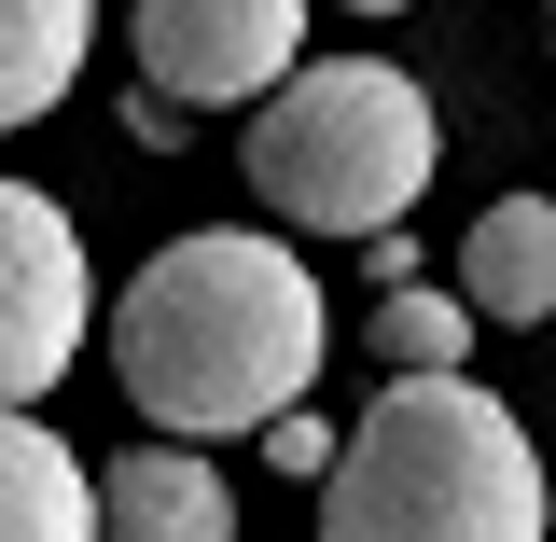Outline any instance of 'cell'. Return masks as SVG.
Returning a JSON list of instances; mask_svg holds the SVG:
<instances>
[{
    "mask_svg": "<svg viewBox=\"0 0 556 542\" xmlns=\"http://www.w3.org/2000/svg\"><path fill=\"white\" fill-rule=\"evenodd\" d=\"M0 542H98V474L28 404H0Z\"/></svg>",
    "mask_w": 556,
    "mask_h": 542,
    "instance_id": "ba28073f",
    "label": "cell"
},
{
    "mask_svg": "<svg viewBox=\"0 0 556 542\" xmlns=\"http://www.w3.org/2000/svg\"><path fill=\"white\" fill-rule=\"evenodd\" d=\"M98 335V278H84V237L42 181H0V404H42Z\"/></svg>",
    "mask_w": 556,
    "mask_h": 542,
    "instance_id": "277c9868",
    "label": "cell"
},
{
    "mask_svg": "<svg viewBox=\"0 0 556 542\" xmlns=\"http://www.w3.org/2000/svg\"><path fill=\"white\" fill-rule=\"evenodd\" d=\"M431 153H445V126L404 70L320 56V70H278V98L251 112V196L306 237H376L417 209Z\"/></svg>",
    "mask_w": 556,
    "mask_h": 542,
    "instance_id": "3957f363",
    "label": "cell"
},
{
    "mask_svg": "<svg viewBox=\"0 0 556 542\" xmlns=\"http://www.w3.org/2000/svg\"><path fill=\"white\" fill-rule=\"evenodd\" d=\"M98 542H237V487L181 431H153V445H126L98 474Z\"/></svg>",
    "mask_w": 556,
    "mask_h": 542,
    "instance_id": "8992f818",
    "label": "cell"
},
{
    "mask_svg": "<svg viewBox=\"0 0 556 542\" xmlns=\"http://www.w3.org/2000/svg\"><path fill=\"white\" fill-rule=\"evenodd\" d=\"M348 14H404V0H348Z\"/></svg>",
    "mask_w": 556,
    "mask_h": 542,
    "instance_id": "7c38bea8",
    "label": "cell"
},
{
    "mask_svg": "<svg viewBox=\"0 0 556 542\" xmlns=\"http://www.w3.org/2000/svg\"><path fill=\"white\" fill-rule=\"evenodd\" d=\"M265 459H278V474H306V487H320V474H334V431H320L306 404H278V417H265Z\"/></svg>",
    "mask_w": 556,
    "mask_h": 542,
    "instance_id": "8fae6325",
    "label": "cell"
},
{
    "mask_svg": "<svg viewBox=\"0 0 556 542\" xmlns=\"http://www.w3.org/2000/svg\"><path fill=\"white\" fill-rule=\"evenodd\" d=\"M98 42V0H0V126H42Z\"/></svg>",
    "mask_w": 556,
    "mask_h": 542,
    "instance_id": "9c48e42d",
    "label": "cell"
},
{
    "mask_svg": "<svg viewBox=\"0 0 556 542\" xmlns=\"http://www.w3.org/2000/svg\"><path fill=\"white\" fill-rule=\"evenodd\" d=\"M334 362V306L320 278L292 265L251 223H208V237H167L153 265L112 292V376L153 431H265L278 404H306Z\"/></svg>",
    "mask_w": 556,
    "mask_h": 542,
    "instance_id": "6da1fadb",
    "label": "cell"
},
{
    "mask_svg": "<svg viewBox=\"0 0 556 542\" xmlns=\"http://www.w3.org/2000/svg\"><path fill=\"white\" fill-rule=\"evenodd\" d=\"M543 445L473 376H376L362 431H334L320 542H543Z\"/></svg>",
    "mask_w": 556,
    "mask_h": 542,
    "instance_id": "7a4b0ae2",
    "label": "cell"
},
{
    "mask_svg": "<svg viewBox=\"0 0 556 542\" xmlns=\"http://www.w3.org/2000/svg\"><path fill=\"white\" fill-rule=\"evenodd\" d=\"M139 70H153V98H181V112H223V98H265L278 70H306V0H139L126 14Z\"/></svg>",
    "mask_w": 556,
    "mask_h": 542,
    "instance_id": "5b68a950",
    "label": "cell"
},
{
    "mask_svg": "<svg viewBox=\"0 0 556 542\" xmlns=\"http://www.w3.org/2000/svg\"><path fill=\"white\" fill-rule=\"evenodd\" d=\"M473 335H486V320L459 306V292H404V278L376 292V362H390V376H459Z\"/></svg>",
    "mask_w": 556,
    "mask_h": 542,
    "instance_id": "30bf717a",
    "label": "cell"
},
{
    "mask_svg": "<svg viewBox=\"0 0 556 542\" xmlns=\"http://www.w3.org/2000/svg\"><path fill=\"white\" fill-rule=\"evenodd\" d=\"M459 306L501 320V335L556 320V196H501L473 237H459Z\"/></svg>",
    "mask_w": 556,
    "mask_h": 542,
    "instance_id": "52a82bcc",
    "label": "cell"
}]
</instances>
